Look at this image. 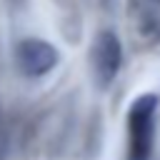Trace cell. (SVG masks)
<instances>
[{
    "instance_id": "cell-1",
    "label": "cell",
    "mask_w": 160,
    "mask_h": 160,
    "mask_svg": "<svg viewBox=\"0 0 160 160\" xmlns=\"http://www.w3.org/2000/svg\"><path fill=\"white\" fill-rule=\"evenodd\" d=\"M155 110H158V95L152 92L132 100L128 112V138H130L128 160H150L155 142Z\"/></svg>"
},
{
    "instance_id": "cell-2",
    "label": "cell",
    "mask_w": 160,
    "mask_h": 160,
    "mask_svg": "<svg viewBox=\"0 0 160 160\" xmlns=\"http://www.w3.org/2000/svg\"><path fill=\"white\" fill-rule=\"evenodd\" d=\"M58 65V50L40 38H28L18 45V68L28 78L48 75Z\"/></svg>"
},
{
    "instance_id": "cell-3",
    "label": "cell",
    "mask_w": 160,
    "mask_h": 160,
    "mask_svg": "<svg viewBox=\"0 0 160 160\" xmlns=\"http://www.w3.org/2000/svg\"><path fill=\"white\" fill-rule=\"evenodd\" d=\"M120 62H122L120 40L110 30L100 32L95 38V45H92V70H95V80H98L100 88L112 82V78L120 70Z\"/></svg>"
},
{
    "instance_id": "cell-4",
    "label": "cell",
    "mask_w": 160,
    "mask_h": 160,
    "mask_svg": "<svg viewBox=\"0 0 160 160\" xmlns=\"http://www.w3.org/2000/svg\"><path fill=\"white\" fill-rule=\"evenodd\" d=\"M158 2H160V0H158Z\"/></svg>"
}]
</instances>
